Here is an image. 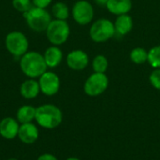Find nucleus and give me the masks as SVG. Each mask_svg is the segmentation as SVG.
<instances>
[{
	"instance_id": "nucleus-15",
	"label": "nucleus",
	"mask_w": 160,
	"mask_h": 160,
	"mask_svg": "<svg viewBox=\"0 0 160 160\" xmlns=\"http://www.w3.org/2000/svg\"><path fill=\"white\" fill-rule=\"evenodd\" d=\"M107 9L114 15L128 14L132 8L131 0H109L106 5Z\"/></svg>"
},
{
	"instance_id": "nucleus-1",
	"label": "nucleus",
	"mask_w": 160,
	"mask_h": 160,
	"mask_svg": "<svg viewBox=\"0 0 160 160\" xmlns=\"http://www.w3.org/2000/svg\"><path fill=\"white\" fill-rule=\"evenodd\" d=\"M19 64L22 72L30 79H38L48 69L43 54L36 51L24 53L20 58Z\"/></svg>"
},
{
	"instance_id": "nucleus-5",
	"label": "nucleus",
	"mask_w": 160,
	"mask_h": 160,
	"mask_svg": "<svg viewBox=\"0 0 160 160\" xmlns=\"http://www.w3.org/2000/svg\"><path fill=\"white\" fill-rule=\"evenodd\" d=\"M116 34L114 23L105 18L94 22L89 30L90 38L97 43L108 41Z\"/></svg>"
},
{
	"instance_id": "nucleus-14",
	"label": "nucleus",
	"mask_w": 160,
	"mask_h": 160,
	"mask_svg": "<svg viewBox=\"0 0 160 160\" xmlns=\"http://www.w3.org/2000/svg\"><path fill=\"white\" fill-rule=\"evenodd\" d=\"M43 56L48 68H54L61 64L63 60V52L59 46L52 45L46 49Z\"/></svg>"
},
{
	"instance_id": "nucleus-25",
	"label": "nucleus",
	"mask_w": 160,
	"mask_h": 160,
	"mask_svg": "<svg viewBox=\"0 0 160 160\" xmlns=\"http://www.w3.org/2000/svg\"><path fill=\"white\" fill-rule=\"evenodd\" d=\"M37 160H58L57 158L52 154H49V153H45V154H42L40 156H38V158H37Z\"/></svg>"
},
{
	"instance_id": "nucleus-22",
	"label": "nucleus",
	"mask_w": 160,
	"mask_h": 160,
	"mask_svg": "<svg viewBox=\"0 0 160 160\" xmlns=\"http://www.w3.org/2000/svg\"><path fill=\"white\" fill-rule=\"evenodd\" d=\"M33 6L32 0H12V7L21 13L28 11Z\"/></svg>"
},
{
	"instance_id": "nucleus-3",
	"label": "nucleus",
	"mask_w": 160,
	"mask_h": 160,
	"mask_svg": "<svg viewBox=\"0 0 160 160\" xmlns=\"http://www.w3.org/2000/svg\"><path fill=\"white\" fill-rule=\"evenodd\" d=\"M27 26L34 32H45L52 22V15L46 9L33 6L28 11L22 13Z\"/></svg>"
},
{
	"instance_id": "nucleus-8",
	"label": "nucleus",
	"mask_w": 160,
	"mask_h": 160,
	"mask_svg": "<svg viewBox=\"0 0 160 160\" xmlns=\"http://www.w3.org/2000/svg\"><path fill=\"white\" fill-rule=\"evenodd\" d=\"M73 20L80 25H87L92 22L94 19V8L87 0L77 1L71 9Z\"/></svg>"
},
{
	"instance_id": "nucleus-9",
	"label": "nucleus",
	"mask_w": 160,
	"mask_h": 160,
	"mask_svg": "<svg viewBox=\"0 0 160 160\" xmlns=\"http://www.w3.org/2000/svg\"><path fill=\"white\" fill-rule=\"evenodd\" d=\"M38 83L40 87V93L47 97H52L56 95L60 89V78L53 72L47 70L38 78Z\"/></svg>"
},
{
	"instance_id": "nucleus-23",
	"label": "nucleus",
	"mask_w": 160,
	"mask_h": 160,
	"mask_svg": "<svg viewBox=\"0 0 160 160\" xmlns=\"http://www.w3.org/2000/svg\"><path fill=\"white\" fill-rule=\"evenodd\" d=\"M150 83L158 90H160V68H155L149 76Z\"/></svg>"
},
{
	"instance_id": "nucleus-19",
	"label": "nucleus",
	"mask_w": 160,
	"mask_h": 160,
	"mask_svg": "<svg viewBox=\"0 0 160 160\" xmlns=\"http://www.w3.org/2000/svg\"><path fill=\"white\" fill-rule=\"evenodd\" d=\"M130 60L137 65H142L147 62L148 60V52L142 47H136L134 48L129 54Z\"/></svg>"
},
{
	"instance_id": "nucleus-16",
	"label": "nucleus",
	"mask_w": 160,
	"mask_h": 160,
	"mask_svg": "<svg viewBox=\"0 0 160 160\" xmlns=\"http://www.w3.org/2000/svg\"><path fill=\"white\" fill-rule=\"evenodd\" d=\"M113 23L115 27V32L120 36L128 35L133 28V20L131 16L128 15V13L117 16Z\"/></svg>"
},
{
	"instance_id": "nucleus-27",
	"label": "nucleus",
	"mask_w": 160,
	"mask_h": 160,
	"mask_svg": "<svg viewBox=\"0 0 160 160\" xmlns=\"http://www.w3.org/2000/svg\"><path fill=\"white\" fill-rule=\"evenodd\" d=\"M66 160H80L79 158H68V159Z\"/></svg>"
},
{
	"instance_id": "nucleus-7",
	"label": "nucleus",
	"mask_w": 160,
	"mask_h": 160,
	"mask_svg": "<svg viewBox=\"0 0 160 160\" xmlns=\"http://www.w3.org/2000/svg\"><path fill=\"white\" fill-rule=\"evenodd\" d=\"M109 86V79L105 73L94 72L84 82L83 90L87 96L97 97L103 94Z\"/></svg>"
},
{
	"instance_id": "nucleus-11",
	"label": "nucleus",
	"mask_w": 160,
	"mask_h": 160,
	"mask_svg": "<svg viewBox=\"0 0 160 160\" xmlns=\"http://www.w3.org/2000/svg\"><path fill=\"white\" fill-rule=\"evenodd\" d=\"M20 123L16 118L8 116L0 121V136L8 141L14 140L18 137Z\"/></svg>"
},
{
	"instance_id": "nucleus-17",
	"label": "nucleus",
	"mask_w": 160,
	"mask_h": 160,
	"mask_svg": "<svg viewBox=\"0 0 160 160\" xmlns=\"http://www.w3.org/2000/svg\"><path fill=\"white\" fill-rule=\"evenodd\" d=\"M36 107L32 105H22L16 112V119L20 124H27L35 121L36 117Z\"/></svg>"
},
{
	"instance_id": "nucleus-20",
	"label": "nucleus",
	"mask_w": 160,
	"mask_h": 160,
	"mask_svg": "<svg viewBox=\"0 0 160 160\" xmlns=\"http://www.w3.org/2000/svg\"><path fill=\"white\" fill-rule=\"evenodd\" d=\"M92 68L97 73H105L109 68V61L103 54H98L93 59Z\"/></svg>"
},
{
	"instance_id": "nucleus-26",
	"label": "nucleus",
	"mask_w": 160,
	"mask_h": 160,
	"mask_svg": "<svg viewBox=\"0 0 160 160\" xmlns=\"http://www.w3.org/2000/svg\"><path fill=\"white\" fill-rule=\"evenodd\" d=\"M95 1V3L97 4V5H98V6H105L106 7V5H107V3H108V1L109 0H94Z\"/></svg>"
},
{
	"instance_id": "nucleus-4",
	"label": "nucleus",
	"mask_w": 160,
	"mask_h": 160,
	"mask_svg": "<svg viewBox=\"0 0 160 160\" xmlns=\"http://www.w3.org/2000/svg\"><path fill=\"white\" fill-rule=\"evenodd\" d=\"M45 33L47 39L52 45L60 46L68 39L70 27L67 21L53 19L48 25Z\"/></svg>"
},
{
	"instance_id": "nucleus-2",
	"label": "nucleus",
	"mask_w": 160,
	"mask_h": 160,
	"mask_svg": "<svg viewBox=\"0 0 160 160\" xmlns=\"http://www.w3.org/2000/svg\"><path fill=\"white\" fill-rule=\"evenodd\" d=\"M35 121L38 126L45 129H53L63 121L62 111L53 104H42L36 109Z\"/></svg>"
},
{
	"instance_id": "nucleus-28",
	"label": "nucleus",
	"mask_w": 160,
	"mask_h": 160,
	"mask_svg": "<svg viewBox=\"0 0 160 160\" xmlns=\"http://www.w3.org/2000/svg\"><path fill=\"white\" fill-rule=\"evenodd\" d=\"M8 160H19V159H17V158H8Z\"/></svg>"
},
{
	"instance_id": "nucleus-18",
	"label": "nucleus",
	"mask_w": 160,
	"mask_h": 160,
	"mask_svg": "<svg viewBox=\"0 0 160 160\" xmlns=\"http://www.w3.org/2000/svg\"><path fill=\"white\" fill-rule=\"evenodd\" d=\"M52 15L56 20L67 21L69 17L68 6L64 2H57L52 7Z\"/></svg>"
},
{
	"instance_id": "nucleus-21",
	"label": "nucleus",
	"mask_w": 160,
	"mask_h": 160,
	"mask_svg": "<svg viewBox=\"0 0 160 160\" xmlns=\"http://www.w3.org/2000/svg\"><path fill=\"white\" fill-rule=\"evenodd\" d=\"M147 62L154 68H160V45H157L148 51Z\"/></svg>"
},
{
	"instance_id": "nucleus-12",
	"label": "nucleus",
	"mask_w": 160,
	"mask_h": 160,
	"mask_svg": "<svg viewBox=\"0 0 160 160\" xmlns=\"http://www.w3.org/2000/svg\"><path fill=\"white\" fill-rule=\"evenodd\" d=\"M39 138V130L36 124L27 123V124H21L19 132H18V139L24 144H33L35 143Z\"/></svg>"
},
{
	"instance_id": "nucleus-6",
	"label": "nucleus",
	"mask_w": 160,
	"mask_h": 160,
	"mask_svg": "<svg viewBox=\"0 0 160 160\" xmlns=\"http://www.w3.org/2000/svg\"><path fill=\"white\" fill-rule=\"evenodd\" d=\"M5 46L11 55L21 58L28 52L29 40L22 32L11 31L6 36Z\"/></svg>"
},
{
	"instance_id": "nucleus-13",
	"label": "nucleus",
	"mask_w": 160,
	"mask_h": 160,
	"mask_svg": "<svg viewBox=\"0 0 160 160\" xmlns=\"http://www.w3.org/2000/svg\"><path fill=\"white\" fill-rule=\"evenodd\" d=\"M40 93V87L37 79L28 78L20 86V94L25 99H34Z\"/></svg>"
},
{
	"instance_id": "nucleus-10",
	"label": "nucleus",
	"mask_w": 160,
	"mask_h": 160,
	"mask_svg": "<svg viewBox=\"0 0 160 160\" xmlns=\"http://www.w3.org/2000/svg\"><path fill=\"white\" fill-rule=\"evenodd\" d=\"M88 64L89 56L82 50H73L67 55V65L72 70H83L87 68Z\"/></svg>"
},
{
	"instance_id": "nucleus-24",
	"label": "nucleus",
	"mask_w": 160,
	"mask_h": 160,
	"mask_svg": "<svg viewBox=\"0 0 160 160\" xmlns=\"http://www.w3.org/2000/svg\"><path fill=\"white\" fill-rule=\"evenodd\" d=\"M32 2H33V5L35 7L46 8L52 4V0H32Z\"/></svg>"
}]
</instances>
